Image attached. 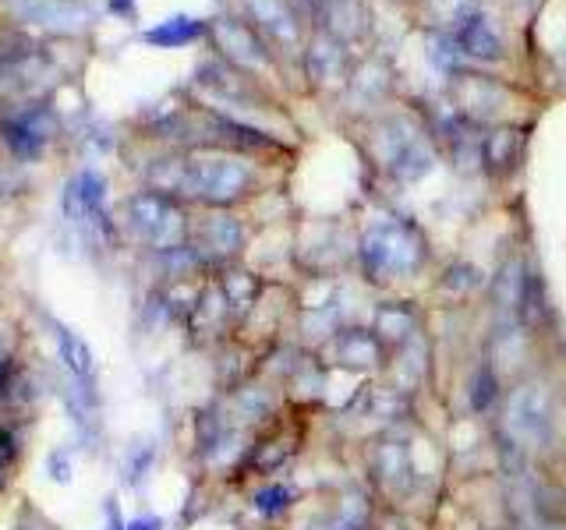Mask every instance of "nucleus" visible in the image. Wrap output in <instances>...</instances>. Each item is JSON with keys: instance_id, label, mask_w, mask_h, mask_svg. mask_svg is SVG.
Listing matches in <instances>:
<instances>
[{"instance_id": "1", "label": "nucleus", "mask_w": 566, "mask_h": 530, "mask_svg": "<svg viewBox=\"0 0 566 530\" xmlns=\"http://www.w3.org/2000/svg\"><path fill=\"white\" fill-rule=\"evenodd\" d=\"M167 163H170V181L159 191L170 194V199L185 194V199H195L209 209H227L248 199L255 188V170L234 152L209 149L185 159H167Z\"/></svg>"}, {"instance_id": "2", "label": "nucleus", "mask_w": 566, "mask_h": 530, "mask_svg": "<svg viewBox=\"0 0 566 530\" xmlns=\"http://www.w3.org/2000/svg\"><path fill=\"white\" fill-rule=\"evenodd\" d=\"M124 223H128L132 237L156 255L185 247L191 237V223L185 216L181 202L170 199L164 191H153V188L132 194L128 205H124Z\"/></svg>"}, {"instance_id": "3", "label": "nucleus", "mask_w": 566, "mask_h": 530, "mask_svg": "<svg viewBox=\"0 0 566 530\" xmlns=\"http://www.w3.org/2000/svg\"><path fill=\"white\" fill-rule=\"evenodd\" d=\"M424 262V241L421 234L403 220L376 223L361 237V265L368 279H382L394 273H415Z\"/></svg>"}, {"instance_id": "4", "label": "nucleus", "mask_w": 566, "mask_h": 530, "mask_svg": "<svg viewBox=\"0 0 566 530\" xmlns=\"http://www.w3.org/2000/svg\"><path fill=\"white\" fill-rule=\"evenodd\" d=\"M506 428L513 435L510 446L517 449H538L553 435V396L545 385H517L506 396Z\"/></svg>"}, {"instance_id": "5", "label": "nucleus", "mask_w": 566, "mask_h": 530, "mask_svg": "<svg viewBox=\"0 0 566 530\" xmlns=\"http://www.w3.org/2000/svg\"><path fill=\"white\" fill-rule=\"evenodd\" d=\"M244 241H248V234H244L241 220H234L223 209H217L212 216L195 223L191 237H188V244L199 252V258L206 265H227L244 247Z\"/></svg>"}, {"instance_id": "6", "label": "nucleus", "mask_w": 566, "mask_h": 530, "mask_svg": "<svg viewBox=\"0 0 566 530\" xmlns=\"http://www.w3.org/2000/svg\"><path fill=\"white\" fill-rule=\"evenodd\" d=\"M53 343H57V358L64 364V371L71 375V382L78 385V396L93 403L96 400V358L93 347H88L78 332H71L67 326H53Z\"/></svg>"}, {"instance_id": "7", "label": "nucleus", "mask_w": 566, "mask_h": 530, "mask_svg": "<svg viewBox=\"0 0 566 530\" xmlns=\"http://www.w3.org/2000/svg\"><path fill=\"white\" fill-rule=\"evenodd\" d=\"M368 470H371V481L386 495H400L415 481V467H411V456H407V446L394 438L376 442V449L368 456Z\"/></svg>"}, {"instance_id": "8", "label": "nucleus", "mask_w": 566, "mask_h": 530, "mask_svg": "<svg viewBox=\"0 0 566 530\" xmlns=\"http://www.w3.org/2000/svg\"><path fill=\"white\" fill-rule=\"evenodd\" d=\"M248 11H252V25L259 29L262 40L283 50L301 43V25L291 0H248Z\"/></svg>"}, {"instance_id": "9", "label": "nucleus", "mask_w": 566, "mask_h": 530, "mask_svg": "<svg viewBox=\"0 0 566 530\" xmlns=\"http://www.w3.org/2000/svg\"><path fill=\"white\" fill-rule=\"evenodd\" d=\"M212 32H217L220 50H223L234 64H244V67L270 64V50H265V40L259 35L255 25L230 22V18H223V22L212 25Z\"/></svg>"}, {"instance_id": "10", "label": "nucleus", "mask_w": 566, "mask_h": 530, "mask_svg": "<svg viewBox=\"0 0 566 530\" xmlns=\"http://www.w3.org/2000/svg\"><path fill=\"white\" fill-rule=\"evenodd\" d=\"M457 46H460V53H468V57H478V61H500V57H503V40H500V32H495L489 18H485V14H478V11L460 14Z\"/></svg>"}, {"instance_id": "11", "label": "nucleus", "mask_w": 566, "mask_h": 530, "mask_svg": "<svg viewBox=\"0 0 566 530\" xmlns=\"http://www.w3.org/2000/svg\"><path fill=\"white\" fill-rule=\"evenodd\" d=\"M22 389V332L0 318V406H8Z\"/></svg>"}, {"instance_id": "12", "label": "nucleus", "mask_w": 566, "mask_h": 530, "mask_svg": "<svg viewBox=\"0 0 566 530\" xmlns=\"http://www.w3.org/2000/svg\"><path fill=\"white\" fill-rule=\"evenodd\" d=\"M336 358H340V364L347 368H371V364H379L382 358V340L376 332H368V329H344V332H336Z\"/></svg>"}, {"instance_id": "13", "label": "nucleus", "mask_w": 566, "mask_h": 530, "mask_svg": "<svg viewBox=\"0 0 566 530\" xmlns=\"http://www.w3.org/2000/svg\"><path fill=\"white\" fill-rule=\"evenodd\" d=\"M382 340V347H403L411 336L418 332V315L411 305H400V300H394V305H382L376 311V329H371Z\"/></svg>"}, {"instance_id": "14", "label": "nucleus", "mask_w": 566, "mask_h": 530, "mask_svg": "<svg viewBox=\"0 0 566 530\" xmlns=\"http://www.w3.org/2000/svg\"><path fill=\"white\" fill-rule=\"evenodd\" d=\"M521 141L524 135L517 128H495L492 135H485L482 141V163L489 173H510L517 167V156H521Z\"/></svg>"}, {"instance_id": "15", "label": "nucleus", "mask_w": 566, "mask_h": 530, "mask_svg": "<svg viewBox=\"0 0 566 530\" xmlns=\"http://www.w3.org/2000/svg\"><path fill=\"white\" fill-rule=\"evenodd\" d=\"M429 163H432V156L418 135H407V131L397 135V146H394V152H389V167H394L397 177L415 181V177H421L424 170H429Z\"/></svg>"}, {"instance_id": "16", "label": "nucleus", "mask_w": 566, "mask_h": 530, "mask_svg": "<svg viewBox=\"0 0 566 530\" xmlns=\"http://www.w3.org/2000/svg\"><path fill=\"white\" fill-rule=\"evenodd\" d=\"M220 290L227 297L230 311L244 315L248 308L255 305V297H259V279L252 273H244V269H223L220 273Z\"/></svg>"}, {"instance_id": "17", "label": "nucleus", "mask_w": 566, "mask_h": 530, "mask_svg": "<svg viewBox=\"0 0 566 530\" xmlns=\"http://www.w3.org/2000/svg\"><path fill=\"white\" fill-rule=\"evenodd\" d=\"M545 315H548V300H545V287L538 273H527L524 276V287H521V300H517V318L524 322V329H542L545 326Z\"/></svg>"}, {"instance_id": "18", "label": "nucleus", "mask_w": 566, "mask_h": 530, "mask_svg": "<svg viewBox=\"0 0 566 530\" xmlns=\"http://www.w3.org/2000/svg\"><path fill=\"white\" fill-rule=\"evenodd\" d=\"M202 32H206L202 22H195V18H185L181 14V18H170V22L149 29L146 32V43H153V46H188V43L199 40Z\"/></svg>"}, {"instance_id": "19", "label": "nucleus", "mask_w": 566, "mask_h": 530, "mask_svg": "<svg viewBox=\"0 0 566 530\" xmlns=\"http://www.w3.org/2000/svg\"><path fill=\"white\" fill-rule=\"evenodd\" d=\"M202 82L217 88V93H223L227 99H234V103H255L252 85H248V78H241L234 67L206 64V67H202Z\"/></svg>"}, {"instance_id": "20", "label": "nucleus", "mask_w": 566, "mask_h": 530, "mask_svg": "<svg viewBox=\"0 0 566 530\" xmlns=\"http://www.w3.org/2000/svg\"><path fill=\"white\" fill-rule=\"evenodd\" d=\"M524 276H527V273L521 269V262H506L503 269L495 273V279H492V297H495V308L517 315V300H521Z\"/></svg>"}, {"instance_id": "21", "label": "nucleus", "mask_w": 566, "mask_h": 530, "mask_svg": "<svg viewBox=\"0 0 566 530\" xmlns=\"http://www.w3.org/2000/svg\"><path fill=\"white\" fill-rule=\"evenodd\" d=\"M294 449L297 446H294L291 435H273V438L259 442V446H252V456H248V464H252L255 470H262V474H270V470L287 464V459L294 456Z\"/></svg>"}, {"instance_id": "22", "label": "nucleus", "mask_w": 566, "mask_h": 530, "mask_svg": "<svg viewBox=\"0 0 566 530\" xmlns=\"http://www.w3.org/2000/svg\"><path fill=\"white\" fill-rule=\"evenodd\" d=\"M308 71L315 82H336L344 78V53L336 43L329 40H318L308 53Z\"/></svg>"}, {"instance_id": "23", "label": "nucleus", "mask_w": 566, "mask_h": 530, "mask_svg": "<svg viewBox=\"0 0 566 530\" xmlns=\"http://www.w3.org/2000/svg\"><path fill=\"white\" fill-rule=\"evenodd\" d=\"M18 464H22V435L11 421H0V495L8 491Z\"/></svg>"}, {"instance_id": "24", "label": "nucleus", "mask_w": 566, "mask_h": 530, "mask_svg": "<svg viewBox=\"0 0 566 530\" xmlns=\"http://www.w3.org/2000/svg\"><path fill=\"white\" fill-rule=\"evenodd\" d=\"M368 523H371V506L361 495H347L333 520V530H368Z\"/></svg>"}, {"instance_id": "25", "label": "nucleus", "mask_w": 566, "mask_h": 530, "mask_svg": "<svg viewBox=\"0 0 566 530\" xmlns=\"http://www.w3.org/2000/svg\"><path fill=\"white\" fill-rule=\"evenodd\" d=\"M495 389H500V382H495V371L489 364H482V368H478L474 382H471V406L478 414H485L489 406L495 403V396H500Z\"/></svg>"}, {"instance_id": "26", "label": "nucleus", "mask_w": 566, "mask_h": 530, "mask_svg": "<svg viewBox=\"0 0 566 530\" xmlns=\"http://www.w3.org/2000/svg\"><path fill=\"white\" fill-rule=\"evenodd\" d=\"M291 499H294V491L291 488H283V485H265L255 491V509L262 512V517H280V512H287L291 509Z\"/></svg>"}, {"instance_id": "27", "label": "nucleus", "mask_w": 566, "mask_h": 530, "mask_svg": "<svg viewBox=\"0 0 566 530\" xmlns=\"http://www.w3.org/2000/svg\"><path fill=\"white\" fill-rule=\"evenodd\" d=\"M450 287L453 290H474L478 287V283H482V276H478V269H471V265H457V269H450Z\"/></svg>"}, {"instance_id": "28", "label": "nucleus", "mask_w": 566, "mask_h": 530, "mask_svg": "<svg viewBox=\"0 0 566 530\" xmlns=\"http://www.w3.org/2000/svg\"><path fill=\"white\" fill-rule=\"evenodd\" d=\"M432 57H436V64L442 67V71H453L457 67V57H460V46H457V40L453 43H447V40H432Z\"/></svg>"}, {"instance_id": "29", "label": "nucleus", "mask_w": 566, "mask_h": 530, "mask_svg": "<svg viewBox=\"0 0 566 530\" xmlns=\"http://www.w3.org/2000/svg\"><path fill=\"white\" fill-rule=\"evenodd\" d=\"M50 477L53 481H67L71 477V464H67V453H50Z\"/></svg>"}, {"instance_id": "30", "label": "nucleus", "mask_w": 566, "mask_h": 530, "mask_svg": "<svg viewBox=\"0 0 566 530\" xmlns=\"http://www.w3.org/2000/svg\"><path fill=\"white\" fill-rule=\"evenodd\" d=\"M11 530H46V527L40 523V517H35V512H22V520H18Z\"/></svg>"}, {"instance_id": "31", "label": "nucleus", "mask_w": 566, "mask_h": 530, "mask_svg": "<svg viewBox=\"0 0 566 530\" xmlns=\"http://www.w3.org/2000/svg\"><path fill=\"white\" fill-rule=\"evenodd\" d=\"M517 530H556L553 523H548V520H542L538 517V512H535V517H527V520H521L517 523Z\"/></svg>"}, {"instance_id": "32", "label": "nucleus", "mask_w": 566, "mask_h": 530, "mask_svg": "<svg viewBox=\"0 0 566 530\" xmlns=\"http://www.w3.org/2000/svg\"><path fill=\"white\" fill-rule=\"evenodd\" d=\"M159 527H164V520H159V517H138V520L128 523V530H159Z\"/></svg>"}, {"instance_id": "33", "label": "nucleus", "mask_w": 566, "mask_h": 530, "mask_svg": "<svg viewBox=\"0 0 566 530\" xmlns=\"http://www.w3.org/2000/svg\"><path fill=\"white\" fill-rule=\"evenodd\" d=\"M111 8H114L117 14H128V11H132V0H111Z\"/></svg>"}]
</instances>
